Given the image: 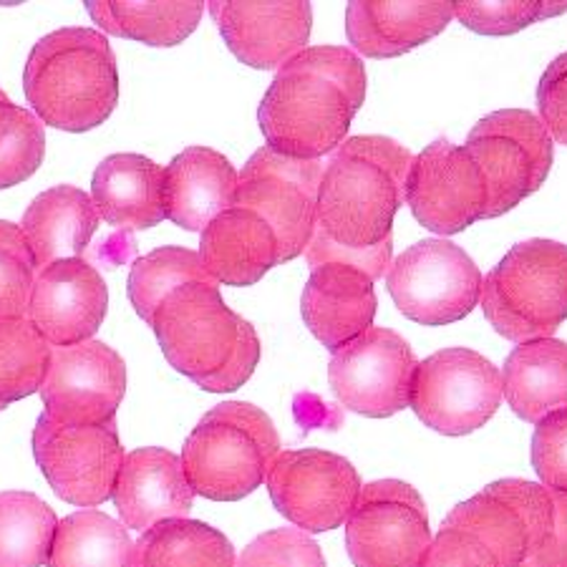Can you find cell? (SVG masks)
<instances>
[{"mask_svg":"<svg viewBox=\"0 0 567 567\" xmlns=\"http://www.w3.org/2000/svg\"><path fill=\"white\" fill-rule=\"evenodd\" d=\"M112 499L126 529L146 533L164 519H185L195 492L182 456L159 446H144L124 456Z\"/></svg>","mask_w":567,"mask_h":567,"instance_id":"cell-19","label":"cell"},{"mask_svg":"<svg viewBox=\"0 0 567 567\" xmlns=\"http://www.w3.org/2000/svg\"><path fill=\"white\" fill-rule=\"evenodd\" d=\"M235 192L233 162L209 146H189L164 167V219L189 233H203L217 215L235 207Z\"/></svg>","mask_w":567,"mask_h":567,"instance_id":"cell-21","label":"cell"},{"mask_svg":"<svg viewBox=\"0 0 567 567\" xmlns=\"http://www.w3.org/2000/svg\"><path fill=\"white\" fill-rule=\"evenodd\" d=\"M429 545L426 505L411 484H365L346 523V547L355 567H419Z\"/></svg>","mask_w":567,"mask_h":567,"instance_id":"cell-12","label":"cell"},{"mask_svg":"<svg viewBox=\"0 0 567 567\" xmlns=\"http://www.w3.org/2000/svg\"><path fill=\"white\" fill-rule=\"evenodd\" d=\"M33 456L59 499L96 507L112 499L126 454L116 422L69 426L41 414L33 429Z\"/></svg>","mask_w":567,"mask_h":567,"instance_id":"cell-11","label":"cell"},{"mask_svg":"<svg viewBox=\"0 0 567 567\" xmlns=\"http://www.w3.org/2000/svg\"><path fill=\"white\" fill-rule=\"evenodd\" d=\"M99 213L84 189L61 185L41 192L25 209L21 233L33 252L35 268L81 258L99 227Z\"/></svg>","mask_w":567,"mask_h":567,"instance_id":"cell-25","label":"cell"},{"mask_svg":"<svg viewBox=\"0 0 567 567\" xmlns=\"http://www.w3.org/2000/svg\"><path fill=\"white\" fill-rule=\"evenodd\" d=\"M45 157L43 122L31 109L0 104V189L33 177Z\"/></svg>","mask_w":567,"mask_h":567,"instance_id":"cell-35","label":"cell"},{"mask_svg":"<svg viewBox=\"0 0 567 567\" xmlns=\"http://www.w3.org/2000/svg\"><path fill=\"white\" fill-rule=\"evenodd\" d=\"M278 454V429L262 409L248 401H223L192 429L182 466L195 495L237 502L268 480Z\"/></svg>","mask_w":567,"mask_h":567,"instance_id":"cell-5","label":"cell"},{"mask_svg":"<svg viewBox=\"0 0 567 567\" xmlns=\"http://www.w3.org/2000/svg\"><path fill=\"white\" fill-rule=\"evenodd\" d=\"M164 359L209 393L243 389L260 363L255 328L225 303L219 286L172 290L152 320Z\"/></svg>","mask_w":567,"mask_h":567,"instance_id":"cell-3","label":"cell"},{"mask_svg":"<svg viewBox=\"0 0 567 567\" xmlns=\"http://www.w3.org/2000/svg\"><path fill=\"white\" fill-rule=\"evenodd\" d=\"M59 517L33 492H0V567L49 565Z\"/></svg>","mask_w":567,"mask_h":567,"instance_id":"cell-30","label":"cell"},{"mask_svg":"<svg viewBox=\"0 0 567 567\" xmlns=\"http://www.w3.org/2000/svg\"><path fill=\"white\" fill-rule=\"evenodd\" d=\"M164 169L142 154H112L94 172L91 203L106 225L122 233L157 227L162 209Z\"/></svg>","mask_w":567,"mask_h":567,"instance_id":"cell-24","label":"cell"},{"mask_svg":"<svg viewBox=\"0 0 567 567\" xmlns=\"http://www.w3.org/2000/svg\"><path fill=\"white\" fill-rule=\"evenodd\" d=\"M199 258L217 282L248 288L278 265V237L258 213L233 207L203 230Z\"/></svg>","mask_w":567,"mask_h":567,"instance_id":"cell-23","label":"cell"},{"mask_svg":"<svg viewBox=\"0 0 567 567\" xmlns=\"http://www.w3.org/2000/svg\"><path fill=\"white\" fill-rule=\"evenodd\" d=\"M106 308L109 290L102 272L84 258H71L35 272L25 318L53 349H63L91 341L104 323Z\"/></svg>","mask_w":567,"mask_h":567,"instance_id":"cell-17","label":"cell"},{"mask_svg":"<svg viewBox=\"0 0 567 567\" xmlns=\"http://www.w3.org/2000/svg\"><path fill=\"white\" fill-rule=\"evenodd\" d=\"M235 567H326V557L303 529H270L245 547Z\"/></svg>","mask_w":567,"mask_h":567,"instance_id":"cell-38","label":"cell"},{"mask_svg":"<svg viewBox=\"0 0 567 567\" xmlns=\"http://www.w3.org/2000/svg\"><path fill=\"white\" fill-rule=\"evenodd\" d=\"M189 282H205V286H219V282L209 276L199 252L177 248H157L150 255H142L140 260L132 265L130 272V300L146 326H152L154 313H157L162 300L169 296L172 290Z\"/></svg>","mask_w":567,"mask_h":567,"instance_id":"cell-33","label":"cell"},{"mask_svg":"<svg viewBox=\"0 0 567 567\" xmlns=\"http://www.w3.org/2000/svg\"><path fill=\"white\" fill-rule=\"evenodd\" d=\"M33 114L61 132L102 126L118 104L116 56L102 31L59 29L33 45L23 69Z\"/></svg>","mask_w":567,"mask_h":567,"instance_id":"cell-4","label":"cell"},{"mask_svg":"<svg viewBox=\"0 0 567 567\" xmlns=\"http://www.w3.org/2000/svg\"><path fill=\"white\" fill-rule=\"evenodd\" d=\"M35 272L39 268L21 225L0 219V320L29 313Z\"/></svg>","mask_w":567,"mask_h":567,"instance_id":"cell-36","label":"cell"},{"mask_svg":"<svg viewBox=\"0 0 567 567\" xmlns=\"http://www.w3.org/2000/svg\"><path fill=\"white\" fill-rule=\"evenodd\" d=\"M320 159H292L260 146L237 175L235 207L252 209L278 237V265L296 260L310 245L318 219Z\"/></svg>","mask_w":567,"mask_h":567,"instance_id":"cell-8","label":"cell"},{"mask_svg":"<svg viewBox=\"0 0 567 567\" xmlns=\"http://www.w3.org/2000/svg\"><path fill=\"white\" fill-rule=\"evenodd\" d=\"M53 346L29 318L0 320V404L39 393L51 369Z\"/></svg>","mask_w":567,"mask_h":567,"instance_id":"cell-34","label":"cell"},{"mask_svg":"<svg viewBox=\"0 0 567 567\" xmlns=\"http://www.w3.org/2000/svg\"><path fill=\"white\" fill-rule=\"evenodd\" d=\"M414 162L404 144L389 136H353L333 152L318 192L316 233L306 248L310 270L343 262L371 280L391 268V225L406 199Z\"/></svg>","mask_w":567,"mask_h":567,"instance_id":"cell-1","label":"cell"},{"mask_svg":"<svg viewBox=\"0 0 567 567\" xmlns=\"http://www.w3.org/2000/svg\"><path fill=\"white\" fill-rule=\"evenodd\" d=\"M3 409H6V406H3V404H0V411H3Z\"/></svg>","mask_w":567,"mask_h":567,"instance_id":"cell-43","label":"cell"},{"mask_svg":"<svg viewBox=\"0 0 567 567\" xmlns=\"http://www.w3.org/2000/svg\"><path fill=\"white\" fill-rule=\"evenodd\" d=\"M205 6L203 0H89L86 11L109 35L169 49L195 33Z\"/></svg>","mask_w":567,"mask_h":567,"instance_id":"cell-27","label":"cell"},{"mask_svg":"<svg viewBox=\"0 0 567 567\" xmlns=\"http://www.w3.org/2000/svg\"><path fill=\"white\" fill-rule=\"evenodd\" d=\"M537 106L543 116L539 122L550 134V140L567 146V53L557 56L545 69L537 86Z\"/></svg>","mask_w":567,"mask_h":567,"instance_id":"cell-41","label":"cell"},{"mask_svg":"<svg viewBox=\"0 0 567 567\" xmlns=\"http://www.w3.org/2000/svg\"><path fill=\"white\" fill-rule=\"evenodd\" d=\"M235 547L199 519H164L134 543L132 567H235Z\"/></svg>","mask_w":567,"mask_h":567,"instance_id":"cell-28","label":"cell"},{"mask_svg":"<svg viewBox=\"0 0 567 567\" xmlns=\"http://www.w3.org/2000/svg\"><path fill=\"white\" fill-rule=\"evenodd\" d=\"M365 99L363 61L343 45H313L278 69L258 122L272 152L320 159L346 142Z\"/></svg>","mask_w":567,"mask_h":567,"instance_id":"cell-2","label":"cell"},{"mask_svg":"<svg viewBox=\"0 0 567 567\" xmlns=\"http://www.w3.org/2000/svg\"><path fill=\"white\" fill-rule=\"evenodd\" d=\"M406 203L426 230L456 235L487 213V182L472 154L436 140L414 157L406 177Z\"/></svg>","mask_w":567,"mask_h":567,"instance_id":"cell-16","label":"cell"},{"mask_svg":"<svg viewBox=\"0 0 567 567\" xmlns=\"http://www.w3.org/2000/svg\"><path fill=\"white\" fill-rule=\"evenodd\" d=\"M416 365L404 338L391 328L371 326L333 353L328 381L346 409L369 419H386L411 404Z\"/></svg>","mask_w":567,"mask_h":567,"instance_id":"cell-13","label":"cell"},{"mask_svg":"<svg viewBox=\"0 0 567 567\" xmlns=\"http://www.w3.org/2000/svg\"><path fill=\"white\" fill-rule=\"evenodd\" d=\"M567 3H543V0H517V3H474L460 0L454 3V16L462 25L482 35H509L527 29L543 18L560 16Z\"/></svg>","mask_w":567,"mask_h":567,"instance_id":"cell-37","label":"cell"},{"mask_svg":"<svg viewBox=\"0 0 567 567\" xmlns=\"http://www.w3.org/2000/svg\"><path fill=\"white\" fill-rule=\"evenodd\" d=\"M265 482L276 509L303 533H328L349 523L363 489L353 464L323 450L280 452Z\"/></svg>","mask_w":567,"mask_h":567,"instance_id":"cell-14","label":"cell"},{"mask_svg":"<svg viewBox=\"0 0 567 567\" xmlns=\"http://www.w3.org/2000/svg\"><path fill=\"white\" fill-rule=\"evenodd\" d=\"M130 529L99 509L63 517L45 567H132Z\"/></svg>","mask_w":567,"mask_h":567,"instance_id":"cell-29","label":"cell"},{"mask_svg":"<svg viewBox=\"0 0 567 567\" xmlns=\"http://www.w3.org/2000/svg\"><path fill=\"white\" fill-rule=\"evenodd\" d=\"M377 306L373 280L363 270L343 262L313 268L300 298V313L310 333L333 353L369 331Z\"/></svg>","mask_w":567,"mask_h":567,"instance_id":"cell-20","label":"cell"},{"mask_svg":"<svg viewBox=\"0 0 567 567\" xmlns=\"http://www.w3.org/2000/svg\"><path fill=\"white\" fill-rule=\"evenodd\" d=\"M484 318L515 343L553 338L567 318V248L555 240H525L482 280Z\"/></svg>","mask_w":567,"mask_h":567,"instance_id":"cell-6","label":"cell"},{"mask_svg":"<svg viewBox=\"0 0 567 567\" xmlns=\"http://www.w3.org/2000/svg\"><path fill=\"white\" fill-rule=\"evenodd\" d=\"M419 567H499V560L477 529L444 519Z\"/></svg>","mask_w":567,"mask_h":567,"instance_id":"cell-39","label":"cell"},{"mask_svg":"<svg viewBox=\"0 0 567 567\" xmlns=\"http://www.w3.org/2000/svg\"><path fill=\"white\" fill-rule=\"evenodd\" d=\"M446 519L477 529L495 550L499 567H519L529 555V527L525 512L497 482L484 487L480 495L456 505Z\"/></svg>","mask_w":567,"mask_h":567,"instance_id":"cell-31","label":"cell"},{"mask_svg":"<svg viewBox=\"0 0 567 567\" xmlns=\"http://www.w3.org/2000/svg\"><path fill=\"white\" fill-rule=\"evenodd\" d=\"M223 39L245 66L280 69L300 51L313 31V8L306 0L252 3V0H215L207 3Z\"/></svg>","mask_w":567,"mask_h":567,"instance_id":"cell-18","label":"cell"},{"mask_svg":"<svg viewBox=\"0 0 567 567\" xmlns=\"http://www.w3.org/2000/svg\"><path fill=\"white\" fill-rule=\"evenodd\" d=\"M502 396L529 424L567 409V343L557 338L519 343L505 361Z\"/></svg>","mask_w":567,"mask_h":567,"instance_id":"cell-26","label":"cell"},{"mask_svg":"<svg viewBox=\"0 0 567 567\" xmlns=\"http://www.w3.org/2000/svg\"><path fill=\"white\" fill-rule=\"evenodd\" d=\"M454 18V3L419 0V3H389V0H353L346 8V33L355 51L365 59H396L424 45L442 33Z\"/></svg>","mask_w":567,"mask_h":567,"instance_id":"cell-22","label":"cell"},{"mask_svg":"<svg viewBox=\"0 0 567 567\" xmlns=\"http://www.w3.org/2000/svg\"><path fill=\"white\" fill-rule=\"evenodd\" d=\"M393 303L422 326H450L480 303L482 272L460 245L422 240L399 255L386 272Z\"/></svg>","mask_w":567,"mask_h":567,"instance_id":"cell-10","label":"cell"},{"mask_svg":"<svg viewBox=\"0 0 567 567\" xmlns=\"http://www.w3.org/2000/svg\"><path fill=\"white\" fill-rule=\"evenodd\" d=\"M533 466L547 489L567 492V409L553 411L537 424Z\"/></svg>","mask_w":567,"mask_h":567,"instance_id":"cell-40","label":"cell"},{"mask_svg":"<svg viewBox=\"0 0 567 567\" xmlns=\"http://www.w3.org/2000/svg\"><path fill=\"white\" fill-rule=\"evenodd\" d=\"M41 401L53 422L69 426H102L116 422L126 393V363L102 341L53 349Z\"/></svg>","mask_w":567,"mask_h":567,"instance_id":"cell-15","label":"cell"},{"mask_svg":"<svg viewBox=\"0 0 567 567\" xmlns=\"http://www.w3.org/2000/svg\"><path fill=\"white\" fill-rule=\"evenodd\" d=\"M517 502L529 527V555L519 567H567V492L527 480H499Z\"/></svg>","mask_w":567,"mask_h":567,"instance_id":"cell-32","label":"cell"},{"mask_svg":"<svg viewBox=\"0 0 567 567\" xmlns=\"http://www.w3.org/2000/svg\"><path fill=\"white\" fill-rule=\"evenodd\" d=\"M464 150L487 182V213L495 219L545 185L555 150L543 122L525 109H502L474 126Z\"/></svg>","mask_w":567,"mask_h":567,"instance_id":"cell-7","label":"cell"},{"mask_svg":"<svg viewBox=\"0 0 567 567\" xmlns=\"http://www.w3.org/2000/svg\"><path fill=\"white\" fill-rule=\"evenodd\" d=\"M3 102H8V96H6V91L0 89V104H3Z\"/></svg>","mask_w":567,"mask_h":567,"instance_id":"cell-42","label":"cell"},{"mask_svg":"<svg viewBox=\"0 0 567 567\" xmlns=\"http://www.w3.org/2000/svg\"><path fill=\"white\" fill-rule=\"evenodd\" d=\"M502 404V371L472 349H444L416 365L411 409L444 436L482 429Z\"/></svg>","mask_w":567,"mask_h":567,"instance_id":"cell-9","label":"cell"}]
</instances>
